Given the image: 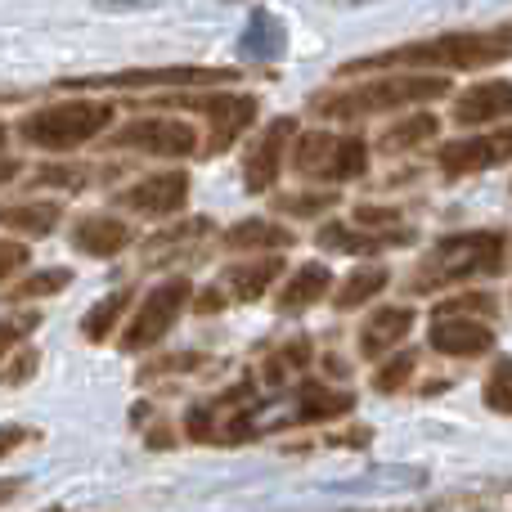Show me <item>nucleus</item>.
<instances>
[{"label":"nucleus","mask_w":512,"mask_h":512,"mask_svg":"<svg viewBox=\"0 0 512 512\" xmlns=\"http://www.w3.org/2000/svg\"><path fill=\"white\" fill-rule=\"evenodd\" d=\"M283 50H288L283 23L270 14V9H256L248 18V27H243V36H239V54L243 59H279Z\"/></svg>","instance_id":"obj_19"},{"label":"nucleus","mask_w":512,"mask_h":512,"mask_svg":"<svg viewBox=\"0 0 512 512\" xmlns=\"http://www.w3.org/2000/svg\"><path fill=\"white\" fill-rule=\"evenodd\" d=\"M27 256H32V252H27V243H18V239H0V283H5L14 270H23Z\"/></svg>","instance_id":"obj_34"},{"label":"nucleus","mask_w":512,"mask_h":512,"mask_svg":"<svg viewBox=\"0 0 512 512\" xmlns=\"http://www.w3.org/2000/svg\"><path fill=\"white\" fill-rule=\"evenodd\" d=\"M18 490H23V477H5V481H0V504H9Z\"/></svg>","instance_id":"obj_40"},{"label":"nucleus","mask_w":512,"mask_h":512,"mask_svg":"<svg viewBox=\"0 0 512 512\" xmlns=\"http://www.w3.org/2000/svg\"><path fill=\"white\" fill-rule=\"evenodd\" d=\"M126 306H131V288H117V292H108V297H99L95 306H90V315L81 319V333H86L90 342H104Z\"/></svg>","instance_id":"obj_25"},{"label":"nucleus","mask_w":512,"mask_h":512,"mask_svg":"<svg viewBox=\"0 0 512 512\" xmlns=\"http://www.w3.org/2000/svg\"><path fill=\"white\" fill-rule=\"evenodd\" d=\"M171 104H189V108L212 117V153L230 149L256 117L252 95H171Z\"/></svg>","instance_id":"obj_9"},{"label":"nucleus","mask_w":512,"mask_h":512,"mask_svg":"<svg viewBox=\"0 0 512 512\" xmlns=\"http://www.w3.org/2000/svg\"><path fill=\"white\" fill-rule=\"evenodd\" d=\"M310 360V346L306 342H292L288 351H274L270 355V364H265V373H270V382H283V373H292V369H301V364Z\"/></svg>","instance_id":"obj_30"},{"label":"nucleus","mask_w":512,"mask_h":512,"mask_svg":"<svg viewBox=\"0 0 512 512\" xmlns=\"http://www.w3.org/2000/svg\"><path fill=\"white\" fill-rule=\"evenodd\" d=\"M36 328V315H5L0 319V355H9Z\"/></svg>","instance_id":"obj_31"},{"label":"nucleus","mask_w":512,"mask_h":512,"mask_svg":"<svg viewBox=\"0 0 512 512\" xmlns=\"http://www.w3.org/2000/svg\"><path fill=\"white\" fill-rule=\"evenodd\" d=\"M126 243H131V225L117 221V216H86V221L72 225V248L99 256V261L126 252Z\"/></svg>","instance_id":"obj_15"},{"label":"nucleus","mask_w":512,"mask_h":512,"mask_svg":"<svg viewBox=\"0 0 512 512\" xmlns=\"http://www.w3.org/2000/svg\"><path fill=\"white\" fill-rule=\"evenodd\" d=\"M292 167L306 180H328V185H342V180H360L369 167V149H364L360 135H333V131H306L292 144Z\"/></svg>","instance_id":"obj_5"},{"label":"nucleus","mask_w":512,"mask_h":512,"mask_svg":"<svg viewBox=\"0 0 512 512\" xmlns=\"http://www.w3.org/2000/svg\"><path fill=\"white\" fill-rule=\"evenodd\" d=\"M225 243H230V248H274V252H283L297 239L274 221H239L230 234H225Z\"/></svg>","instance_id":"obj_23"},{"label":"nucleus","mask_w":512,"mask_h":512,"mask_svg":"<svg viewBox=\"0 0 512 512\" xmlns=\"http://www.w3.org/2000/svg\"><path fill=\"white\" fill-rule=\"evenodd\" d=\"M328 292H333V274H328V265H301V270H292L288 283H283L279 310L297 315V310H310L315 301H324Z\"/></svg>","instance_id":"obj_18"},{"label":"nucleus","mask_w":512,"mask_h":512,"mask_svg":"<svg viewBox=\"0 0 512 512\" xmlns=\"http://www.w3.org/2000/svg\"><path fill=\"white\" fill-rule=\"evenodd\" d=\"M18 167H23V162H14V158H0V185H9V180L18 176Z\"/></svg>","instance_id":"obj_42"},{"label":"nucleus","mask_w":512,"mask_h":512,"mask_svg":"<svg viewBox=\"0 0 512 512\" xmlns=\"http://www.w3.org/2000/svg\"><path fill=\"white\" fill-rule=\"evenodd\" d=\"M104 9H144V5H158V0H99Z\"/></svg>","instance_id":"obj_41"},{"label":"nucleus","mask_w":512,"mask_h":512,"mask_svg":"<svg viewBox=\"0 0 512 512\" xmlns=\"http://www.w3.org/2000/svg\"><path fill=\"white\" fill-rule=\"evenodd\" d=\"M427 342L436 346L441 355H486L495 346V328L481 324V319H468V315H436L432 328H427Z\"/></svg>","instance_id":"obj_12"},{"label":"nucleus","mask_w":512,"mask_h":512,"mask_svg":"<svg viewBox=\"0 0 512 512\" xmlns=\"http://www.w3.org/2000/svg\"><path fill=\"white\" fill-rule=\"evenodd\" d=\"M198 364V355H162V360H153V364H144L140 369V382H149V378H158V373H176V369H194Z\"/></svg>","instance_id":"obj_35"},{"label":"nucleus","mask_w":512,"mask_h":512,"mask_svg":"<svg viewBox=\"0 0 512 512\" xmlns=\"http://www.w3.org/2000/svg\"><path fill=\"white\" fill-rule=\"evenodd\" d=\"M355 221L360 225H396V212H391V207H355Z\"/></svg>","instance_id":"obj_38"},{"label":"nucleus","mask_w":512,"mask_h":512,"mask_svg":"<svg viewBox=\"0 0 512 512\" xmlns=\"http://www.w3.org/2000/svg\"><path fill=\"white\" fill-rule=\"evenodd\" d=\"M5 140H9V131H5V122H0V149H5Z\"/></svg>","instance_id":"obj_43"},{"label":"nucleus","mask_w":512,"mask_h":512,"mask_svg":"<svg viewBox=\"0 0 512 512\" xmlns=\"http://www.w3.org/2000/svg\"><path fill=\"white\" fill-rule=\"evenodd\" d=\"M351 409V396L346 391H328L319 387V382H310L306 391H301V414L306 418H337Z\"/></svg>","instance_id":"obj_27"},{"label":"nucleus","mask_w":512,"mask_h":512,"mask_svg":"<svg viewBox=\"0 0 512 512\" xmlns=\"http://www.w3.org/2000/svg\"><path fill=\"white\" fill-rule=\"evenodd\" d=\"M409 328H414V310H405V306L373 310L360 328V351L369 355V360H378V355H387L391 346H400V337H405Z\"/></svg>","instance_id":"obj_17"},{"label":"nucleus","mask_w":512,"mask_h":512,"mask_svg":"<svg viewBox=\"0 0 512 512\" xmlns=\"http://www.w3.org/2000/svg\"><path fill=\"white\" fill-rule=\"evenodd\" d=\"M391 283V270L387 265H364V270H355V274H346V283L337 288V310H355V306H364V301H373L382 288Z\"/></svg>","instance_id":"obj_22"},{"label":"nucleus","mask_w":512,"mask_h":512,"mask_svg":"<svg viewBox=\"0 0 512 512\" xmlns=\"http://www.w3.org/2000/svg\"><path fill=\"white\" fill-rule=\"evenodd\" d=\"M68 283H72V270H63V265H50V270H36V274H27L23 283H14V288H9V297H14V301L54 297V292H63Z\"/></svg>","instance_id":"obj_26"},{"label":"nucleus","mask_w":512,"mask_h":512,"mask_svg":"<svg viewBox=\"0 0 512 512\" xmlns=\"http://www.w3.org/2000/svg\"><path fill=\"white\" fill-rule=\"evenodd\" d=\"M239 81L234 68H126L104 77H68V90H153V86H230Z\"/></svg>","instance_id":"obj_7"},{"label":"nucleus","mask_w":512,"mask_h":512,"mask_svg":"<svg viewBox=\"0 0 512 512\" xmlns=\"http://www.w3.org/2000/svg\"><path fill=\"white\" fill-rule=\"evenodd\" d=\"M63 221V203H50V198H27V203H0V225L14 234H27V239H45L54 234Z\"/></svg>","instance_id":"obj_16"},{"label":"nucleus","mask_w":512,"mask_h":512,"mask_svg":"<svg viewBox=\"0 0 512 512\" xmlns=\"http://www.w3.org/2000/svg\"><path fill=\"white\" fill-rule=\"evenodd\" d=\"M292 131H297V122H292V117H279V122L261 135V144L248 153V162H243V185H248V194H265V189H274L283 149H288Z\"/></svg>","instance_id":"obj_13"},{"label":"nucleus","mask_w":512,"mask_h":512,"mask_svg":"<svg viewBox=\"0 0 512 512\" xmlns=\"http://www.w3.org/2000/svg\"><path fill=\"white\" fill-rule=\"evenodd\" d=\"M108 122H113V104H104V99H63V104H45L27 113L18 122V135L36 149L68 153L90 144L99 131H108Z\"/></svg>","instance_id":"obj_3"},{"label":"nucleus","mask_w":512,"mask_h":512,"mask_svg":"<svg viewBox=\"0 0 512 512\" xmlns=\"http://www.w3.org/2000/svg\"><path fill=\"white\" fill-rule=\"evenodd\" d=\"M445 176H472L481 167H499L512 162V126L508 131H490V135H468V140H454L436 153Z\"/></svg>","instance_id":"obj_11"},{"label":"nucleus","mask_w":512,"mask_h":512,"mask_svg":"<svg viewBox=\"0 0 512 512\" xmlns=\"http://www.w3.org/2000/svg\"><path fill=\"white\" fill-rule=\"evenodd\" d=\"M274 274H283L279 256H261V261H248V265H230V270H225V292H230L234 301H256L274 283Z\"/></svg>","instance_id":"obj_20"},{"label":"nucleus","mask_w":512,"mask_h":512,"mask_svg":"<svg viewBox=\"0 0 512 512\" xmlns=\"http://www.w3.org/2000/svg\"><path fill=\"white\" fill-rule=\"evenodd\" d=\"M512 59V27H490V32H450V36H432V41H414V45H396V50L369 54L342 68L346 72H369V68H454V72H472V68H490V63Z\"/></svg>","instance_id":"obj_1"},{"label":"nucleus","mask_w":512,"mask_h":512,"mask_svg":"<svg viewBox=\"0 0 512 512\" xmlns=\"http://www.w3.org/2000/svg\"><path fill=\"white\" fill-rule=\"evenodd\" d=\"M486 405L495 414H512V360H499L486 378Z\"/></svg>","instance_id":"obj_29"},{"label":"nucleus","mask_w":512,"mask_h":512,"mask_svg":"<svg viewBox=\"0 0 512 512\" xmlns=\"http://www.w3.org/2000/svg\"><path fill=\"white\" fill-rule=\"evenodd\" d=\"M333 203H337V194H292V198H283V212H292V216H319V212H328Z\"/></svg>","instance_id":"obj_32"},{"label":"nucleus","mask_w":512,"mask_h":512,"mask_svg":"<svg viewBox=\"0 0 512 512\" xmlns=\"http://www.w3.org/2000/svg\"><path fill=\"white\" fill-rule=\"evenodd\" d=\"M315 243H319V248H328V252L369 256V252H382V248H396V243H405V234H360V230H346V225H324Z\"/></svg>","instance_id":"obj_21"},{"label":"nucleus","mask_w":512,"mask_h":512,"mask_svg":"<svg viewBox=\"0 0 512 512\" xmlns=\"http://www.w3.org/2000/svg\"><path fill=\"white\" fill-rule=\"evenodd\" d=\"M450 95V77H427V72H400V77L364 81L355 90H328L315 99L319 117H337V122H355V117L391 113L405 104H427V99Z\"/></svg>","instance_id":"obj_2"},{"label":"nucleus","mask_w":512,"mask_h":512,"mask_svg":"<svg viewBox=\"0 0 512 512\" xmlns=\"http://www.w3.org/2000/svg\"><path fill=\"white\" fill-rule=\"evenodd\" d=\"M32 369H36V351H23V355H18V360L5 369V382H14V387H18V382H23Z\"/></svg>","instance_id":"obj_39"},{"label":"nucleus","mask_w":512,"mask_h":512,"mask_svg":"<svg viewBox=\"0 0 512 512\" xmlns=\"http://www.w3.org/2000/svg\"><path fill=\"white\" fill-rule=\"evenodd\" d=\"M499 117H512V81H481L454 99V122L459 126H490Z\"/></svg>","instance_id":"obj_14"},{"label":"nucleus","mask_w":512,"mask_h":512,"mask_svg":"<svg viewBox=\"0 0 512 512\" xmlns=\"http://www.w3.org/2000/svg\"><path fill=\"white\" fill-rule=\"evenodd\" d=\"M504 265V234L495 230H481V234H454V239H441L427 261L418 265L414 292H436L445 283H463V279H477V274H490Z\"/></svg>","instance_id":"obj_4"},{"label":"nucleus","mask_w":512,"mask_h":512,"mask_svg":"<svg viewBox=\"0 0 512 512\" xmlns=\"http://www.w3.org/2000/svg\"><path fill=\"white\" fill-rule=\"evenodd\" d=\"M90 180V171L77 167H41L36 171V185H63V189H81Z\"/></svg>","instance_id":"obj_33"},{"label":"nucleus","mask_w":512,"mask_h":512,"mask_svg":"<svg viewBox=\"0 0 512 512\" xmlns=\"http://www.w3.org/2000/svg\"><path fill=\"white\" fill-rule=\"evenodd\" d=\"M409 373H414V351L391 355V360H382V364H378V373H373V391L391 396V391H400V387L409 382Z\"/></svg>","instance_id":"obj_28"},{"label":"nucleus","mask_w":512,"mask_h":512,"mask_svg":"<svg viewBox=\"0 0 512 512\" xmlns=\"http://www.w3.org/2000/svg\"><path fill=\"white\" fill-rule=\"evenodd\" d=\"M189 297H194V283H189L185 274L162 279L158 288L140 301V310L131 315V324H126V333H122V346L126 351H149V346H158L162 337L176 328V319H180V310L189 306Z\"/></svg>","instance_id":"obj_6"},{"label":"nucleus","mask_w":512,"mask_h":512,"mask_svg":"<svg viewBox=\"0 0 512 512\" xmlns=\"http://www.w3.org/2000/svg\"><path fill=\"white\" fill-rule=\"evenodd\" d=\"M108 144L153 153V158H189V153H198V131L189 122H176V117H140V122L108 135Z\"/></svg>","instance_id":"obj_8"},{"label":"nucleus","mask_w":512,"mask_h":512,"mask_svg":"<svg viewBox=\"0 0 512 512\" xmlns=\"http://www.w3.org/2000/svg\"><path fill=\"white\" fill-rule=\"evenodd\" d=\"M436 135V117L432 113H414L405 117V122H396L387 135L378 140L382 153H405V149H418V144H427Z\"/></svg>","instance_id":"obj_24"},{"label":"nucleus","mask_w":512,"mask_h":512,"mask_svg":"<svg viewBox=\"0 0 512 512\" xmlns=\"http://www.w3.org/2000/svg\"><path fill=\"white\" fill-rule=\"evenodd\" d=\"M472 310H495V301H490L486 292H472V297H459V301H441L436 315H468L472 319Z\"/></svg>","instance_id":"obj_36"},{"label":"nucleus","mask_w":512,"mask_h":512,"mask_svg":"<svg viewBox=\"0 0 512 512\" xmlns=\"http://www.w3.org/2000/svg\"><path fill=\"white\" fill-rule=\"evenodd\" d=\"M23 441H32V432H27V427H18V423H0V459H5V454H14Z\"/></svg>","instance_id":"obj_37"},{"label":"nucleus","mask_w":512,"mask_h":512,"mask_svg":"<svg viewBox=\"0 0 512 512\" xmlns=\"http://www.w3.org/2000/svg\"><path fill=\"white\" fill-rule=\"evenodd\" d=\"M117 203H122L126 212H135V216H153V221L176 216L180 207L189 203V176L185 171H158V176H144L140 185L122 189Z\"/></svg>","instance_id":"obj_10"}]
</instances>
